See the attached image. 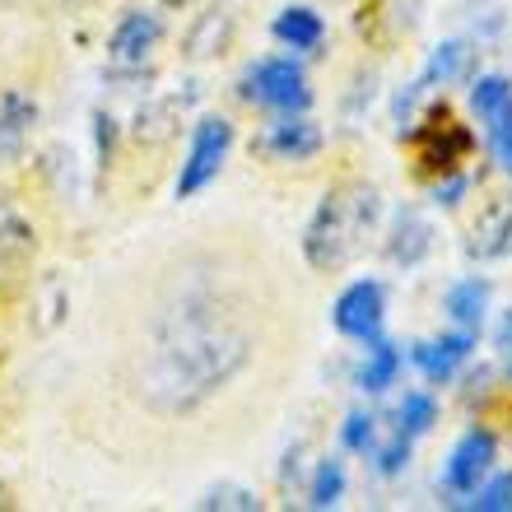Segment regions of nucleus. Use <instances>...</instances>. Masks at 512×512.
<instances>
[{
  "label": "nucleus",
  "instance_id": "1",
  "mask_svg": "<svg viewBox=\"0 0 512 512\" xmlns=\"http://www.w3.org/2000/svg\"><path fill=\"white\" fill-rule=\"evenodd\" d=\"M252 359V336L215 294H182L163 308L140 364V396L159 415H191Z\"/></svg>",
  "mask_w": 512,
  "mask_h": 512
},
{
  "label": "nucleus",
  "instance_id": "2",
  "mask_svg": "<svg viewBox=\"0 0 512 512\" xmlns=\"http://www.w3.org/2000/svg\"><path fill=\"white\" fill-rule=\"evenodd\" d=\"M378 191L368 182H345L317 205L308 233H303V256H308L317 270H340L350 266L364 238L378 224Z\"/></svg>",
  "mask_w": 512,
  "mask_h": 512
},
{
  "label": "nucleus",
  "instance_id": "3",
  "mask_svg": "<svg viewBox=\"0 0 512 512\" xmlns=\"http://www.w3.org/2000/svg\"><path fill=\"white\" fill-rule=\"evenodd\" d=\"M410 149H415V168L424 177H447L471 159L475 135L452 117L447 103H433L429 117L415 126V135H410Z\"/></svg>",
  "mask_w": 512,
  "mask_h": 512
},
{
  "label": "nucleus",
  "instance_id": "4",
  "mask_svg": "<svg viewBox=\"0 0 512 512\" xmlns=\"http://www.w3.org/2000/svg\"><path fill=\"white\" fill-rule=\"evenodd\" d=\"M229 149H233V126L224 117H205L196 126V135H191L187 163L177 173V201H187V196L210 187L219 177V168H224V159H229Z\"/></svg>",
  "mask_w": 512,
  "mask_h": 512
},
{
  "label": "nucleus",
  "instance_id": "5",
  "mask_svg": "<svg viewBox=\"0 0 512 512\" xmlns=\"http://www.w3.org/2000/svg\"><path fill=\"white\" fill-rule=\"evenodd\" d=\"M247 98L266 103V108H280V112H303L312 103V89L298 61L275 56V61H261V66L247 70Z\"/></svg>",
  "mask_w": 512,
  "mask_h": 512
},
{
  "label": "nucleus",
  "instance_id": "6",
  "mask_svg": "<svg viewBox=\"0 0 512 512\" xmlns=\"http://www.w3.org/2000/svg\"><path fill=\"white\" fill-rule=\"evenodd\" d=\"M382 317H387V289L378 280H359L336 298L331 322L340 336L350 340H378L382 336Z\"/></svg>",
  "mask_w": 512,
  "mask_h": 512
},
{
  "label": "nucleus",
  "instance_id": "7",
  "mask_svg": "<svg viewBox=\"0 0 512 512\" xmlns=\"http://www.w3.org/2000/svg\"><path fill=\"white\" fill-rule=\"evenodd\" d=\"M494 457H499L494 433L471 429L452 447V457H447V489H452V494H475V489L485 485V475L494 471Z\"/></svg>",
  "mask_w": 512,
  "mask_h": 512
},
{
  "label": "nucleus",
  "instance_id": "8",
  "mask_svg": "<svg viewBox=\"0 0 512 512\" xmlns=\"http://www.w3.org/2000/svg\"><path fill=\"white\" fill-rule=\"evenodd\" d=\"M471 350H475V331H466V326H461L457 336H438V340L415 345V350H410V359H415V368L429 382H447L461 364H466V359H471Z\"/></svg>",
  "mask_w": 512,
  "mask_h": 512
},
{
  "label": "nucleus",
  "instance_id": "9",
  "mask_svg": "<svg viewBox=\"0 0 512 512\" xmlns=\"http://www.w3.org/2000/svg\"><path fill=\"white\" fill-rule=\"evenodd\" d=\"M433 247V229L429 219L419 215V210H401V215L391 219V238H387V256L396 266H419Z\"/></svg>",
  "mask_w": 512,
  "mask_h": 512
},
{
  "label": "nucleus",
  "instance_id": "10",
  "mask_svg": "<svg viewBox=\"0 0 512 512\" xmlns=\"http://www.w3.org/2000/svg\"><path fill=\"white\" fill-rule=\"evenodd\" d=\"M159 38H163L159 14L135 10V14H126L122 24H117V33H112V56L126 61V66H135V61H145V56L159 47Z\"/></svg>",
  "mask_w": 512,
  "mask_h": 512
},
{
  "label": "nucleus",
  "instance_id": "11",
  "mask_svg": "<svg viewBox=\"0 0 512 512\" xmlns=\"http://www.w3.org/2000/svg\"><path fill=\"white\" fill-rule=\"evenodd\" d=\"M33 117H38V103H33V98H24L19 89H10V94L0 98V163L14 159V154L24 149Z\"/></svg>",
  "mask_w": 512,
  "mask_h": 512
},
{
  "label": "nucleus",
  "instance_id": "12",
  "mask_svg": "<svg viewBox=\"0 0 512 512\" xmlns=\"http://www.w3.org/2000/svg\"><path fill=\"white\" fill-rule=\"evenodd\" d=\"M270 154H280V159H294V163H303V159H312L317 149H322V131L312 122H303V117H289V122H280V126H270Z\"/></svg>",
  "mask_w": 512,
  "mask_h": 512
},
{
  "label": "nucleus",
  "instance_id": "13",
  "mask_svg": "<svg viewBox=\"0 0 512 512\" xmlns=\"http://www.w3.org/2000/svg\"><path fill=\"white\" fill-rule=\"evenodd\" d=\"M485 308H489V284L485 280H461L447 289V317L466 331L485 322Z\"/></svg>",
  "mask_w": 512,
  "mask_h": 512
},
{
  "label": "nucleus",
  "instance_id": "14",
  "mask_svg": "<svg viewBox=\"0 0 512 512\" xmlns=\"http://www.w3.org/2000/svg\"><path fill=\"white\" fill-rule=\"evenodd\" d=\"M322 14L303 10V5H294V10H284L280 19H275V38L284 42V47H294V52H312L317 42H322Z\"/></svg>",
  "mask_w": 512,
  "mask_h": 512
},
{
  "label": "nucleus",
  "instance_id": "15",
  "mask_svg": "<svg viewBox=\"0 0 512 512\" xmlns=\"http://www.w3.org/2000/svg\"><path fill=\"white\" fill-rule=\"evenodd\" d=\"M396 373H401V350L378 336L373 340V350H368V359L359 364V387L378 396V391H387L391 382H396Z\"/></svg>",
  "mask_w": 512,
  "mask_h": 512
},
{
  "label": "nucleus",
  "instance_id": "16",
  "mask_svg": "<svg viewBox=\"0 0 512 512\" xmlns=\"http://www.w3.org/2000/svg\"><path fill=\"white\" fill-rule=\"evenodd\" d=\"M28 252H33V229H28L24 219L5 205V196H0V261H5V266H19V261H28Z\"/></svg>",
  "mask_w": 512,
  "mask_h": 512
},
{
  "label": "nucleus",
  "instance_id": "17",
  "mask_svg": "<svg viewBox=\"0 0 512 512\" xmlns=\"http://www.w3.org/2000/svg\"><path fill=\"white\" fill-rule=\"evenodd\" d=\"M475 238H480V243H471L475 256H499V252H508V243H512V210H489V215L480 219Z\"/></svg>",
  "mask_w": 512,
  "mask_h": 512
},
{
  "label": "nucleus",
  "instance_id": "18",
  "mask_svg": "<svg viewBox=\"0 0 512 512\" xmlns=\"http://www.w3.org/2000/svg\"><path fill=\"white\" fill-rule=\"evenodd\" d=\"M229 24H233V14L229 10H210L196 24V33L187 38V52L191 56H210V52H219L224 47V38H229Z\"/></svg>",
  "mask_w": 512,
  "mask_h": 512
},
{
  "label": "nucleus",
  "instance_id": "19",
  "mask_svg": "<svg viewBox=\"0 0 512 512\" xmlns=\"http://www.w3.org/2000/svg\"><path fill=\"white\" fill-rule=\"evenodd\" d=\"M340 499H345V466H340V461H322L317 475H312L308 503L312 508H336Z\"/></svg>",
  "mask_w": 512,
  "mask_h": 512
},
{
  "label": "nucleus",
  "instance_id": "20",
  "mask_svg": "<svg viewBox=\"0 0 512 512\" xmlns=\"http://www.w3.org/2000/svg\"><path fill=\"white\" fill-rule=\"evenodd\" d=\"M471 103H475V112H480L485 122H494V117L512 103V84L503 80V75H485V80L471 84Z\"/></svg>",
  "mask_w": 512,
  "mask_h": 512
},
{
  "label": "nucleus",
  "instance_id": "21",
  "mask_svg": "<svg viewBox=\"0 0 512 512\" xmlns=\"http://www.w3.org/2000/svg\"><path fill=\"white\" fill-rule=\"evenodd\" d=\"M396 419H401V433H405V438H419V433L433 429L438 405H433V396H424V391H410V396L401 401V410H396Z\"/></svg>",
  "mask_w": 512,
  "mask_h": 512
},
{
  "label": "nucleus",
  "instance_id": "22",
  "mask_svg": "<svg viewBox=\"0 0 512 512\" xmlns=\"http://www.w3.org/2000/svg\"><path fill=\"white\" fill-rule=\"evenodd\" d=\"M466 47H461V42H443V47H438V52H433V61H429V70H424V84H438V80H457L461 70H466Z\"/></svg>",
  "mask_w": 512,
  "mask_h": 512
},
{
  "label": "nucleus",
  "instance_id": "23",
  "mask_svg": "<svg viewBox=\"0 0 512 512\" xmlns=\"http://www.w3.org/2000/svg\"><path fill=\"white\" fill-rule=\"evenodd\" d=\"M480 499H471V508H480V512H508L512 508V475H494L489 485H480L475 489Z\"/></svg>",
  "mask_w": 512,
  "mask_h": 512
},
{
  "label": "nucleus",
  "instance_id": "24",
  "mask_svg": "<svg viewBox=\"0 0 512 512\" xmlns=\"http://www.w3.org/2000/svg\"><path fill=\"white\" fill-rule=\"evenodd\" d=\"M340 443L350 447V452H373V443H378V424H373V415H350L345 419Z\"/></svg>",
  "mask_w": 512,
  "mask_h": 512
},
{
  "label": "nucleus",
  "instance_id": "25",
  "mask_svg": "<svg viewBox=\"0 0 512 512\" xmlns=\"http://www.w3.org/2000/svg\"><path fill=\"white\" fill-rule=\"evenodd\" d=\"M489 140H494V154H499V163L512 173V103L489 122Z\"/></svg>",
  "mask_w": 512,
  "mask_h": 512
},
{
  "label": "nucleus",
  "instance_id": "26",
  "mask_svg": "<svg viewBox=\"0 0 512 512\" xmlns=\"http://www.w3.org/2000/svg\"><path fill=\"white\" fill-rule=\"evenodd\" d=\"M405 466H410V438H405V433H396V438H391V443L378 452V471L382 475H401Z\"/></svg>",
  "mask_w": 512,
  "mask_h": 512
},
{
  "label": "nucleus",
  "instance_id": "27",
  "mask_svg": "<svg viewBox=\"0 0 512 512\" xmlns=\"http://www.w3.org/2000/svg\"><path fill=\"white\" fill-rule=\"evenodd\" d=\"M201 508H243V512H256L261 503L247 494V489H210L201 499Z\"/></svg>",
  "mask_w": 512,
  "mask_h": 512
},
{
  "label": "nucleus",
  "instance_id": "28",
  "mask_svg": "<svg viewBox=\"0 0 512 512\" xmlns=\"http://www.w3.org/2000/svg\"><path fill=\"white\" fill-rule=\"evenodd\" d=\"M461 191H466V177L447 173V182H438V205H457V201H461Z\"/></svg>",
  "mask_w": 512,
  "mask_h": 512
},
{
  "label": "nucleus",
  "instance_id": "29",
  "mask_svg": "<svg viewBox=\"0 0 512 512\" xmlns=\"http://www.w3.org/2000/svg\"><path fill=\"white\" fill-rule=\"evenodd\" d=\"M494 345H499V350L512 359V312H503V322H499V336H494Z\"/></svg>",
  "mask_w": 512,
  "mask_h": 512
}]
</instances>
